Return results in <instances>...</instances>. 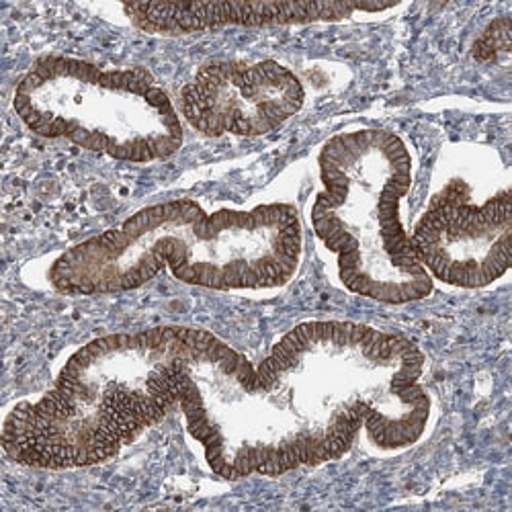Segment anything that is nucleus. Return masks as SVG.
I'll use <instances>...</instances> for the list:
<instances>
[{
  "mask_svg": "<svg viewBox=\"0 0 512 512\" xmlns=\"http://www.w3.org/2000/svg\"><path fill=\"white\" fill-rule=\"evenodd\" d=\"M127 17L150 33H195L226 25H287L312 21L347 19L357 11L373 13L390 5L357 3H250V0H220V3H146L125 5Z\"/></svg>",
  "mask_w": 512,
  "mask_h": 512,
  "instance_id": "6e6552de",
  "label": "nucleus"
},
{
  "mask_svg": "<svg viewBox=\"0 0 512 512\" xmlns=\"http://www.w3.org/2000/svg\"><path fill=\"white\" fill-rule=\"evenodd\" d=\"M218 336L162 326L109 334L78 349L54 388L5 420V453L29 467L103 463L179 404L193 363Z\"/></svg>",
  "mask_w": 512,
  "mask_h": 512,
  "instance_id": "f03ea898",
  "label": "nucleus"
},
{
  "mask_svg": "<svg viewBox=\"0 0 512 512\" xmlns=\"http://www.w3.org/2000/svg\"><path fill=\"white\" fill-rule=\"evenodd\" d=\"M422 371L402 334L304 322L259 367L218 340L193 363L179 404L218 476H281L343 457L361 431L381 449L414 445L431 416Z\"/></svg>",
  "mask_w": 512,
  "mask_h": 512,
  "instance_id": "f257e3e1",
  "label": "nucleus"
},
{
  "mask_svg": "<svg viewBox=\"0 0 512 512\" xmlns=\"http://www.w3.org/2000/svg\"><path fill=\"white\" fill-rule=\"evenodd\" d=\"M300 256L302 222L293 205L207 213L177 199L72 246L54 263L50 281L62 293H117L168 269L183 283L209 289H269L295 275Z\"/></svg>",
  "mask_w": 512,
  "mask_h": 512,
  "instance_id": "7ed1b4c3",
  "label": "nucleus"
},
{
  "mask_svg": "<svg viewBox=\"0 0 512 512\" xmlns=\"http://www.w3.org/2000/svg\"><path fill=\"white\" fill-rule=\"evenodd\" d=\"M322 191L312 226L336 254L338 275L357 295L408 304L433 291V277L412 248L400 203L412 183L406 144L386 130L330 138L318 158Z\"/></svg>",
  "mask_w": 512,
  "mask_h": 512,
  "instance_id": "20e7f679",
  "label": "nucleus"
},
{
  "mask_svg": "<svg viewBox=\"0 0 512 512\" xmlns=\"http://www.w3.org/2000/svg\"><path fill=\"white\" fill-rule=\"evenodd\" d=\"M410 242L431 277L455 287H486L512 263L510 193L480 205L453 183L433 199Z\"/></svg>",
  "mask_w": 512,
  "mask_h": 512,
  "instance_id": "423d86ee",
  "label": "nucleus"
},
{
  "mask_svg": "<svg viewBox=\"0 0 512 512\" xmlns=\"http://www.w3.org/2000/svg\"><path fill=\"white\" fill-rule=\"evenodd\" d=\"M304 101L300 78L279 62H213L187 82L181 111L203 136L254 138L275 132Z\"/></svg>",
  "mask_w": 512,
  "mask_h": 512,
  "instance_id": "0eeeda50",
  "label": "nucleus"
},
{
  "mask_svg": "<svg viewBox=\"0 0 512 512\" xmlns=\"http://www.w3.org/2000/svg\"><path fill=\"white\" fill-rule=\"evenodd\" d=\"M15 111L39 136L125 162L162 160L183 146L177 107L142 68L41 58L19 82Z\"/></svg>",
  "mask_w": 512,
  "mask_h": 512,
  "instance_id": "39448f33",
  "label": "nucleus"
}]
</instances>
